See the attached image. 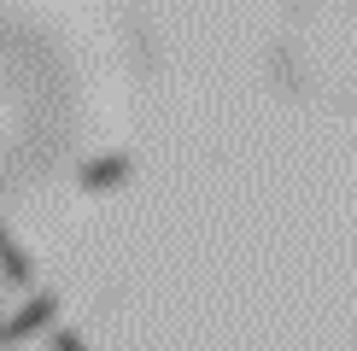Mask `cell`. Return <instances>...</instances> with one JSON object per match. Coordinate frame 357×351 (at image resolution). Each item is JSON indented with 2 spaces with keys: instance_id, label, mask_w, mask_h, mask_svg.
I'll return each instance as SVG.
<instances>
[{
  "instance_id": "1",
  "label": "cell",
  "mask_w": 357,
  "mask_h": 351,
  "mask_svg": "<svg viewBox=\"0 0 357 351\" xmlns=\"http://www.w3.org/2000/svg\"><path fill=\"white\" fill-rule=\"evenodd\" d=\"M53 316H59V292H29L24 311L12 322H0V345H18V340H29V334L53 328Z\"/></svg>"
},
{
  "instance_id": "2",
  "label": "cell",
  "mask_w": 357,
  "mask_h": 351,
  "mask_svg": "<svg viewBox=\"0 0 357 351\" xmlns=\"http://www.w3.org/2000/svg\"><path fill=\"white\" fill-rule=\"evenodd\" d=\"M129 170H135V164H129V153H106V158H88L77 182L88 187V194H106V187H123L129 182Z\"/></svg>"
},
{
  "instance_id": "3",
  "label": "cell",
  "mask_w": 357,
  "mask_h": 351,
  "mask_svg": "<svg viewBox=\"0 0 357 351\" xmlns=\"http://www.w3.org/2000/svg\"><path fill=\"white\" fill-rule=\"evenodd\" d=\"M0 275H6L12 287H29V281H36V263H29V252L6 234V223H0Z\"/></svg>"
},
{
  "instance_id": "4",
  "label": "cell",
  "mask_w": 357,
  "mask_h": 351,
  "mask_svg": "<svg viewBox=\"0 0 357 351\" xmlns=\"http://www.w3.org/2000/svg\"><path fill=\"white\" fill-rule=\"evenodd\" d=\"M53 351H88V345H82V334H70V328H59V334H53Z\"/></svg>"
}]
</instances>
